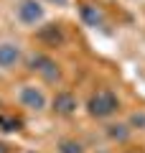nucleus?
Segmentation results:
<instances>
[{
  "mask_svg": "<svg viewBox=\"0 0 145 153\" xmlns=\"http://www.w3.org/2000/svg\"><path fill=\"white\" fill-rule=\"evenodd\" d=\"M0 128L3 130H21V120L10 115H0Z\"/></svg>",
  "mask_w": 145,
  "mask_h": 153,
  "instance_id": "12",
  "label": "nucleus"
},
{
  "mask_svg": "<svg viewBox=\"0 0 145 153\" xmlns=\"http://www.w3.org/2000/svg\"><path fill=\"white\" fill-rule=\"evenodd\" d=\"M21 61V46L13 41H0V69H13Z\"/></svg>",
  "mask_w": 145,
  "mask_h": 153,
  "instance_id": "6",
  "label": "nucleus"
},
{
  "mask_svg": "<svg viewBox=\"0 0 145 153\" xmlns=\"http://www.w3.org/2000/svg\"><path fill=\"white\" fill-rule=\"evenodd\" d=\"M0 153H10V148H8L5 143H0Z\"/></svg>",
  "mask_w": 145,
  "mask_h": 153,
  "instance_id": "13",
  "label": "nucleus"
},
{
  "mask_svg": "<svg viewBox=\"0 0 145 153\" xmlns=\"http://www.w3.org/2000/svg\"><path fill=\"white\" fill-rule=\"evenodd\" d=\"M26 153H33V151H26Z\"/></svg>",
  "mask_w": 145,
  "mask_h": 153,
  "instance_id": "16",
  "label": "nucleus"
},
{
  "mask_svg": "<svg viewBox=\"0 0 145 153\" xmlns=\"http://www.w3.org/2000/svg\"><path fill=\"white\" fill-rule=\"evenodd\" d=\"M18 102L26 110L41 112V110L46 107V94H43V89L36 87V84H23V87L18 89Z\"/></svg>",
  "mask_w": 145,
  "mask_h": 153,
  "instance_id": "4",
  "label": "nucleus"
},
{
  "mask_svg": "<svg viewBox=\"0 0 145 153\" xmlns=\"http://www.w3.org/2000/svg\"><path fill=\"white\" fill-rule=\"evenodd\" d=\"M127 125L130 128H138V130H145V110H135V112L130 115Z\"/></svg>",
  "mask_w": 145,
  "mask_h": 153,
  "instance_id": "11",
  "label": "nucleus"
},
{
  "mask_svg": "<svg viewBox=\"0 0 145 153\" xmlns=\"http://www.w3.org/2000/svg\"><path fill=\"white\" fill-rule=\"evenodd\" d=\"M76 107H79V102H76V97L71 92H56V97H54V112L56 115L69 117V115L76 112Z\"/></svg>",
  "mask_w": 145,
  "mask_h": 153,
  "instance_id": "7",
  "label": "nucleus"
},
{
  "mask_svg": "<svg viewBox=\"0 0 145 153\" xmlns=\"http://www.w3.org/2000/svg\"><path fill=\"white\" fill-rule=\"evenodd\" d=\"M51 3H56V5H66V0H51Z\"/></svg>",
  "mask_w": 145,
  "mask_h": 153,
  "instance_id": "14",
  "label": "nucleus"
},
{
  "mask_svg": "<svg viewBox=\"0 0 145 153\" xmlns=\"http://www.w3.org/2000/svg\"><path fill=\"white\" fill-rule=\"evenodd\" d=\"M127 153H140V151H127Z\"/></svg>",
  "mask_w": 145,
  "mask_h": 153,
  "instance_id": "15",
  "label": "nucleus"
},
{
  "mask_svg": "<svg viewBox=\"0 0 145 153\" xmlns=\"http://www.w3.org/2000/svg\"><path fill=\"white\" fill-rule=\"evenodd\" d=\"M28 69H31L33 74H38L43 82H59L61 79L59 64H56L51 56H46V54H33L31 59H28Z\"/></svg>",
  "mask_w": 145,
  "mask_h": 153,
  "instance_id": "2",
  "label": "nucleus"
},
{
  "mask_svg": "<svg viewBox=\"0 0 145 153\" xmlns=\"http://www.w3.org/2000/svg\"><path fill=\"white\" fill-rule=\"evenodd\" d=\"M130 130H132V128L122 125V123H117V125H107V138H109V140H115V143H127Z\"/></svg>",
  "mask_w": 145,
  "mask_h": 153,
  "instance_id": "9",
  "label": "nucleus"
},
{
  "mask_svg": "<svg viewBox=\"0 0 145 153\" xmlns=\"http://www.w3.org/2000/svg\"><path fill=\"white\" fill-rule=\"evenodd\" d=\"M120 107V100L115 92H109V89H99V92H94L89 97V102H87V110H89L92 117H112L115 112H117Z\"/></svg>",
  "mask_w": 145,
  "mask_h": 153,
  "instance_id": "1",
  "label": "nucleus"
},
{
  "mask_svg": "<svg viewBox=\"0 0 145 153\" xmlns=\"http://www.w3.org/2000/svg\"><path fill=\"white\" fill-rule=\"evenodd\" d=\"M43 16H46V10H43L41 0H21L16 5V18L23 26H38Z\"/></svg>",
  "mask_w": 145,
  "mask_h": 153,
  "instance_id": "3",
  "label": "nucleus"
},
{
  "mask_svg": "<svg viewBox=\"0 0 145 153\" xmlns=\"http://www.w3.org/2000/svg\"><path fill=\"white\" fill-rule=\"evenodd\" d=\"M79 18L89 28H102L104 26V13L97 3H81L79 5Z\"/></svg>",
  "mask_w": 145,
  "mask_h": 153,
  "instance_id": "5",
  "label": "nucleus"
},
{
  "mask_svg": "<svg viewBox=\"0 0 145 153\" xmlns=\"http://www.w3.org/2000/svg\"><path fill=\"white\" fill-rule=\"evenodd\" d=\"M38 41H43V44H48V46H59V44H64V31H61L59 23L41 26V31H38Z\"/></svg>",
  "mask_w": 145,
  "mask_h": 153,
  "instance_id": "8",
  "label": "nucleus"
},
{
  "mask_svg": "<svg viewBox=\"0 0 145 153\" xmlns=\"http://www.w3.org/2000/svg\"><path fill=\"white\" fill-rule=\"evenodd\" d=\"M59 153H84V148H81L79 140H71V138H66V140L59 143Z\"/></svg>",
  "mask_w": 145,
  "mask_h": 153,
  "instance_id": "10",
  "label": "nucleus"
}]
</instances>
